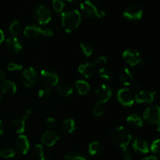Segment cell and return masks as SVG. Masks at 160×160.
Instances as JSON below:
<instances>
[{
  "label": "cell",
  "mask_w": 160,
  "mask_h": 160,
  "mask_svg": "<svg viewBox=\"0 0 160 160\" xmlns=\"http://www.w3.org/2000/svg\"><path fill=\"white\" fill-rule=\"evenodd\" d=\"M120 79L122 84L125 86H130L134 81V75L129 68L126 67L121 70L120 73Z\"/></svg>",
  "instance_id": "d6986e66"
},
{
  "label": "cell",
  "mask_w": 160,
  "mask_h": 160,
  "mask_svg": "<svg viewBox=\"0 0 160 160\" xmlns=\"http://www.w3.org/2000/svg\"><path fill=\"white\" fill-rule=\"evenodd\" d=\"M0 88H1L2 92L6 95H12L17 92L16 84L9 80L4 79L3 81H2L1 84H0Z\"/></svg>",
  "instance_id": "ffe728a7"
},
{
  "label": "cell",
  "mask_w": 160,
  "mask_h": 160,
  "mask_svg": "<svg viewBox=\"0 0 160 160\" xmlns=\"http://www.w3.org/2000/svg\"><path fill=\"white\" fill-rule=\"evenodd\" d=\"M95 95L99 102L106 103L110 99L112 96V90L107 84H102L97 88Z\"/></svg>",
  "instance_id": "8fae6325"
},
{
  "label": "cell",
  "mask_w": 160,
  "mask_h": 160,
  "mask_svg": "<svg viewBox=\"0 0 160 160\" xmlns=\"http://www.w3.org/2000/svg\"><path fill=\"white\" fill-rule=\"evenodd\" d=\"M0 101H1V93H0Z\"/></svg>",
  "instance_id": "f5cc1de1"
},
{
  "label": "cell",
  "mask_w": 160,
  "mask_h": 160,
  "mask_svg": "<svg viewBox=\"0 0 160 160\" xmlns=\"http://www.w3.org/2000/svg\"><path fill=\"white\" fill-rule=\"evenodd\" d=\"M3 133V126H2V122L0 120V135Z\"/></svg>",
  "instance_id": "c3c4849f"
},
{
  "label": "cell",
  "mask_w": 160,
  "mask_h": 160,
  "mask_svg": "<svg viewBox=\"0 0 160 160\" xmlns=\"http://www.w3.org/2000/svg\"><path fill=\"white\" fill-rule=\"evenodd\" d=\"M42 109H43V110L46 111V110H48V109H49V106H48V104H43V105H42Z\"/></svg>",
  "instance_id": "7dc6e473"
},
{
  "label": "cell",
  "mask_w": 160,
  "mask_h": 160,
  "mask_svg": "<svg viewBox=\"0 0 160 160\" xmlns=\"http://www.w3.org/2000/svg\"><path fill=\"white\" fill-rule=\"evenodd\" d=\"M42 35H43L44 37L46 38H52L54 35V33H53L52 31L50 29H43L42 30Z\"/></svg>",
  "instance_id": "60d3db41"
},
{
  "label": "cell",
  "mask_w": 160,
  "mask_h": 160,
  "mask_svg": "<svg viewBox=\"0 0 160 160\" xmlns=\"http://www.w3.org/2000/svg\"><path fill=\"white\" fill-rule=\"evenodd\" d=\"M45 123H46L47 127H48L49 128H53L56 127V121L53 117H48L45 120Z\"/></svg>",
  "instance_id": "ab89813d"
},
{
  "label": "cell",
  "mask_w": 160,
  "mask_h": 160,
  "mask_svg": "<svg viewBox=\"0 0 160 160\" xmlns=\"http://www.w3.org/2000/svg\"><path fill=\"white\" fill-rule=\"evenodd\" d=\"M75 87L78 93L81 95H85L90 91V85L84 80H78L75 82Z\"/></svg>",
  "instance_id": "603a6c76"
},
{
  "label": "cell",
  "mask_w": 160,
  "mask_h": 160,
  "mask_svg": "<svg viewBox=\"0 0 160 160\" xmlns=\"http://www.w3.org/2000/svg\"><path fill=\"white\" fill-rule=\"evenodd\" d=\"M106 62H107V59H106V57H105V56H100L98 59H97L95 61L94 64L95 65L96 68L98 69V70H99L102 67H105Z\"/></svg>",
  "instance_id": "d590c367"
},
{
  "label": "cell",
  "mask_w": 160,
  "mask_h": 160,
  "mask_svg": "<svg viewBox=\"0 0 160 160\" xmlns=\"http://www.w3.org/2000/svg\"><path fill=\"white\" fill-rule=\"evenodd\" d=\"M142 160H158L157 158L156 157V156H148V157H145V158H143Z\"/></svg>",
  "instance_id": "ee69618b"
},
{
  "label": "cell",
  "mask_w": 160,
  "mask_h": 160,
  "mask_svg": "<svg viewBox=\"0 0 160 160\" xmlns=\"http://www.w3.org/2000/svg\"><path fill=\"white\" fill-rule=\"evenodd\" d=\"M34 154L39 158V159L43 158L45 156V152H44V148L42 144H37L34 146Z\"/></svg>",
  "instance_id": "836d02e7"
},
{
  "label": "cell",
  "mask_w": 160,
  "mask_h": 160,
  "mask_svg": "<svg viewBox=\"0 0 160 160\" xmlns=\"http://www.w3.org/2000/svg\"><path fill=\"white\" fill-rule=\"evenodd\" d=\"M65 160H86V159L77 152H70L65 156Z\"/></svg>",
  "instance_id": "f546056e"
},
{
  "label": "cell",
  "mask_w": 160,
  "mask_h": 160,
  "mask_svg": "<svg viewBox=\"0 0 160 160\" xmlns=\"http://www.w3.org/2000/svg\"><path fill=\"white\" fill-rule=\"evenodd\" d=\"M40 74L42 81L46 85L54 87L57 85L59 83V77L56 74V73L53 72L52 70L45 69V70H41Z\"/></svg>",
  "instance_id": "30bf717a"
},
{
  "label": "cell",
  "mask_w": 160,
  "mask_h": 160,
  "mask_svg": "<svg viewBox=\"0 0 160 160\" xmlns=\"http://www.w3.org/2000/svg\"><path fill=\"white\" fill-rule=\"evenodd\" d=\"M132 147L134 151L137 152L142 153V154H147L149 152V146H148V142L143 139H134L132 144Z\"/></svg>",
  "instance_id": "e0dca14e"
},
{
  "label": "cell",
  "mask_w": 160,
  "mask_h": 160,
  "mask_svg": "<svg viewBox=\"0 0 160 160\" xmlns=\"http://www.w3.org/2000/svg\"><path fill=\"white\" fill-rule=\"evenodd\" d=\"M123 58L131 67H134L143 62L138 52L134 48H128L123 52Z\"/></svg>",
  "instance_id": "ba28073f"
},
{
  "label": "cell",
  "mask_w": 160,
  "mask_h": 160,
  "mask_svg": "<svg viewBox=\"0 0 160 160\" xmlns=\"http://www.w3.org/2000/svg\"><path fill=\"white\" fill-rule=\"evenodd\" d=\"M33 17L39 24H47L52 19V11L45 5H39L33 10Z\"/></svg>",
  "instance_id": "3957f363"
},
{
  "label": "cell",
  "mask_w": 160,
  "mask_h": 160,
  "mask_svg": "<svg viewBox=\"0 0 160 160\" xmlns=\"http://www.w3.org/2000/svg\"><path fill=\"white\" fill-rule=\"evenodd\" d=\"M56 90H57L58 94L60 96L63 97V98H67V97L70 96L72 95V93H73V88H72V87L67 84H59L57 86Z\"/></svg>",
  "instance_id": "cb8c5ba5"
},
{
  "label": "cell",
  "mask_w": 160,
  "mask_h": 160,
  "mask_svg": "<svg viewBox=\"0 0 160 160\" xmlns=\"http://www.w3.org/2000/svg\"><path fill=\"white\" fill-rule=\"evenodd\" d=\"M111 142L120 148H127L132 140V135L124 127H118L111 131L109 134Z\"/></svg>",
  "instance_id": "7a4b0ae2"
},
{
  "label": "cell",
  "mask_w": 160,
  "mask_h": 160,
  "mask_svg": "<svg viewBox=\"0 0 160 160\" xmlns=\"http://www.w3.org/2000/svg\"><path fill=\"white\" fill-rule=\"evenodd\" d=\"M117 100L122 106L130 107L134 102V92L128 88L120 89L117 92Z\"/></svg>",
  "instance_id": "5b68a950"
},
{
  "label": "cell",
  "mask_w": 160,
  "mask_h": 160,
  "mask_svg": "<svg viewBox=\"0 0 160 160\" xmlns=\"http://www.w3.org/2000/svg\"><path fill=\"white\" fill-rule=\"evenodd\" d=\"M38 76L33 67H28L23 70L22 73V81L27 88H31L37 83Z\"/></svg>",
  "instance_id": "9c48e42d"
},
{
  "label": "cell",
  "mask_w": 160,
  "mask_h": 160,
  "mask_svg": "<svg viewBox=\"0 0 160 160\" xmlns=\"http://www.w3.org/2000/svg\"><path fill=\"white\" fill-rule=\"evenodd\" d=\"M15 151L11 148H4L0 151V156L4 159H10V158L15 157Z\"/></svg>",
  "instance_id": "4dcf8cb0"
},
{
  "label": "cell",
  "mask_w": 160,
  "mask_h": 160,
  "mask_svg": "<svg viewBox=\"0 0 160 160\" xmlns=\"http://www.w3.org/2000/svg\"><path fill=\"white\" fill-rule=\"evenodd\" d=\"M121 156L124 160H131V155L128 147L121 148Z\"/></svg>",
  "instance_id": "f35d334b"
},
{
  "label": "cell",
  "mask_w": 160,
  "mask_h": 160,
  "mask_svg": "<svg viewBox=\"0 0 160 160\" xmlns=\"http://www.w3.org/2000/svg\"><path fill=\"white\" fill-rule=\"evenodd\" d=\"M156 92H148V91H140L134 95V101L139 104L142 103H152L154 100Z\"/></svg>",
  "instance_id": "5bb4252c"
},
{
  "label": "cell",
  "mask_w": 160,
  "mask_h": 160,
  "mask_svg": "<svg viewBox=\"0 0 160 160\" xmlns=\"http://www.w3.org/2000/svg\"><path fill=\"white\" fill-rule=\"evenodd\" d=\"M12 130L17 134H21L25 131V120L23 118H16L14 119L11 123Z\"/></svg>",
  "instance_id": "7402d4cb"
},
{
  "label": "cell",
  "mask_w": 160,
  "mask_h": 160,
  "mask_svg": "<svg viewBox=\"0 0 160 160\" xmlns=\"http://www.w3.org/2000/svg\"><path fill=\"white\" fill-rule=\"evenodd\" d=\"M39 160H52L50 157H46V156H44L43 158L40 159Z\"/></svg>",
  "instance_id": "681fc988"
},
{
  "label": "cell",
  "mask_w": 160,
  "mask_h": 160,
  "mask_svg": "<svg viewBox=\"0 0 160 160\" xmlns=\"http://www.w3.org/2000/svg\"><path fill=\"white\" fill-rule=\"evenodd\" d=\"M157 131H159V132H160V123L159 124H157Z\"/></svg>",
  "instance_id": "f907efd6"
},
{
  "label": "cell",
  "mask_w": 160,
  "mask_h": 160,
  "mask_svg": "<svg viewBox=\"0 0 160 160\" xmlns=\"http://www.w3.org/2000/svg\"><path fill=\"white\" fill-rule=\"evenodd\" d=\"M138 89H139V86H138V84H134V85H133V88H132V89H131V91H132L133 92H138Z\"/></svg>",
  "instance_id": "bcb514c9"
},
{
  "label": "cell",
  "mask_w": 160,
  "mask_h": 160,
  "mask_svg": "<svg viewBox=\"0 0 160 160\" xmlns=\"http://www.w3.org/2000/svg\"><path fill=\"white\" fill-rule=\"evenodd\" d=\"M52 91L51 89L48 88H44L40 89L38 92V95L39 98H48L51 95Z\"/></svg>",
  "instance_id": "e575fe53"
},
{
  "label": "cell",
  "mask_w": 160,
  "mask_h": 160,
  "mask_svg": "<svg viewBox=\"0 0 160 160\" xmlns=\"http://www.w3.org/2000/svg\"><path fill=\"white\" fill-rule=\"evenodd\" d=\"M105 112V106L104 103H102L98 102L97 103H95V106H94L93 109H92V112H93L94 115L95 117H101Z\"/></svg>",
  "instance_id": "f1b7e54d"
},
{
  "label": "cell",
  "mask_w": 160,
  "mask_h": 160,
  "mask_svg": "<svg viewBox=\"0 0 160 160\" xmlns=\"http://www.w3.org/2000/svg\"><path fill=\"white\" fill-rule=\"evenodd\" d=\"M127 123L134 128H142L143 126V120H142V117L135 113L128 116L127 118Z\"/></svg>",
  "instance_id": "44dd1931"
},
{
  "label": "cell",
  "mask_w": 160,
  "mask_h": 160,
  "mask_svg": "<svg viewBox=\"0 0 160 160\" xmlns=\"http://www.w3.org/2000/svg\"><path fill=\"white\" fill-rule=\"evenodd\" d=\"M143 118L151 123L159 124L160 123V107L159 106H150L145 109Z\"/></svg>",
  "instance_id": "52a82bcc"
},
{
  "label": "cell",
  "mask_w": 160,
  "mask_h": 160,
  "mask_svg": "<svg viewBox=\"0 0 160 160\" xmlns=\"http://www.w3.org/2000/svg\"><path fill=\"white\" fill-rule=\"evenodd\" d=\"M81 10L88 18H102L106 16V12L99 10L97 6L90 0H85L80 5Z\"/></svg>",
  "instance_id": "277c9868"
},
{
  "label": "cell",
  "mask_w": 160,
  "mask_h": 160,
  "mask_svg": "<svg viewBox=\"0 0 160 160\" xmlns=\"http://www.w3.org/2000/svg\"><path fill=\"white\" fill-rule=\"evenodd\" d=\"M22 69H23V66L16 63V62H9L7 66V70L11 72L20 71V70H22Z\"/></svg>",
  "instance_id": "8d00e7d4"
},
{
  "label": "cell",
  "mask_w": 160,
  "mask_h": 160,
  "mask_svg": "<svg viewBox=\"0 0 160 160\" xmlns=\"http://www.w3.org/2000/svg\"><path fill=\"white\" fill-rule=\"evenodd\" d=\"M5 76H6V74H5V72L3 71V70H0V81H3V80L5 79Z\"/></svg>",
  "instance_id": "f6af8a7d"
},
{
  "label": "cell",
  "mask_w": 160,
  "mask_h": 160,
  "mask_svg": "<svg viewBox=\"0 0 160 160\" xmlns=\"http://www.w3.org/2000/svg\"><path fill=\"white\" fill-rule=\"evenodd\" d=\"M59 141V134L54 131H46L43 133L41 138V142L43 145L46 147H52Z\"/></svg>",
  "instance_id": "4fadbf2b"
},
{
  "label": "cell",
  "mask_w": 160,
  "mask_h": 160,
  "mask_svg": "<svg viewBox=\"0 0 160 160\" xmlns=\"http://www.w3.org/2000/svg\"><path fill=\"white\" fill-rule=\"evenodd\" d=\"M6 50L10 54H18L23 49V45L17 38H9L6 41Z\"/></svg>",
  "instance_id": "7c38bea8"
},
{
  "label": "cell",
  "mask_w": 160,
  "mask_h": 160,
  "mask_svg": "<svg viewBox=\"0 0 160 160\" xmlns=\"http://www.w3.org/2000/svg\"><path fill=\"white\" fill-rule=\"evenodd\" d=\"M52 5L53 9L57 12H62L64 6H65L63 0H52Z\"/></svg>",
  "instance_id": "d6a6232c"
},
{
  "label": "cell",
  "mask_w": 160,
  "mask_h": 160,
  "mask_svg": "<svg viewBox=\"0 0 160 160\" xmlns=\"http://www.w3.org/2000/svg\"><path fill=\"white\" fill-rule=\"evenodd\" d=\"M75 126H76V125H75V121L71 118L66 119L62 124V130H63L66 133H68V134H70V133L74 131Z\"/></svg>",
  "instance_id": "484cf974"
},
{
  "label": "cell",
  "mask_w": 160,
  "mask_h": 160,
  "mask_svg": "<svg viewBox=\"0 0 160 160\" xmlns=\"http://www.w3.org/2000/svg\"><path fill=\"white\" fill-rule=\"evenodd\" d=\"M15 148L21 154H27L30 150V143L25 135H20L15 142Z\"/></svg>",
  "instance_id": "9a60e30c"
},
{
  "label": "cell",
  "mask_w": 160,
  "mask_h": 160,
  "mask_svg": "<svg viewBox=\"0 0 160 160\" xmlns=\"http://www.w3.org/2000/svg\"><path fill=\"white\" fill-rule=\"evenodd\" d=\"M61 20L63 29L67 33L74 31L81 21V15L77 9H68L61 14Z\"/></svg>",
  "instance_id": "6da1fadb"
},
{
  "label": "cell",
  "mask_w": 160,
  "mask_h": 160,
  "mask_svg": "<svg viewBox=\"0 0 160 160\" xmlns=\"http://www.w3.org/2000/svg\"><path fill=\"white\" fill-rule=\"evenodd\" d=\"M150 149L156 154H160V138L156 139L152 142Z\"/></svg>",
  "instance_id": "74e56055"
},
{
  "label": "cell",
  "mask_w": 160,
  "mask_h": 160,
  "mask_svg": "<svg viewBox=\"0 0 160 160\" xmlns=\"http://www.w3.org/2000/svg\"><path fill=\"white\" fill-rule=\"evenodd\" d=\"M96 67L94 63L87 62V63L81 64L78 67V71L83 74L86 78H91L96 72Z\"/></svg>",
  "instance_id": "2e32d148"
},
{
  "label": "cell",
  "mask_w": 160,
  "mask_h": 160,
  "mask_svg": "<svg viewBox=\"0 0 160 160\" xmlns=\"http://www.w3.org/2000/svg\"><path fill=\"white\" fill-rule=\"evenodd\" d=\"M143 15L142 7L138 4H131L125 9L123 16L125 19L131 21L138 20Z\"/></svg>",
  "instance_id": "8992f818"
},
{
  "label": "cell",
  "mask_w": 160,
  "mask_h": 160,
  "mask_svg": "<svg viewBox=\"0 0 160 160\" xmlns=\"http://www.w3.org/2000/svg\"><path fill=\"white\" fill-rule=\"evenodd\" d=\"M31 109H26V110L24 111V112H23V116H22V118L23 119V120H27V119H28L30 117V116H31Z\"/></svg>",
  "instance_id": "b9f144b4"
},
{
  "label": "cell",
  "mask_w": 160,
  "mask_h": 160,
  "mask_svg": "<svg viewBox=\"0 0 160 160\" xmlns=\"http://www.w3.org/2000/svg\"><path fill=\"white\" fill-rule=\"evenodd\" d=\"M98 75L102 79L105 80L106 81H110L112 79V74L108 69L106 67H102L99 70H98Z\"/></svg>",
  "instance_id": "83f0119b"
},
{
  "label": "cell",
  "mask_w": 160,
  "mask_h": 160,
  "mask_svg": "<svg viewBox=\"0 0 160 160\" xmlns=\"http://www.w3.org/2000/svg\"><path fill=\"white\" fill-rule=\"evenodd\" d=\"M68 2H76L78 1V0H67Z\"/></svg>",
  "instance_id": "816d5d0a"
},
{
  "label": "cell",
  "mask_w": 160,
  "mask_h": 160,
  "mask_svg": "<svg viewBox=\"0 0 160 160\" xmlns=\"http://www.w3.org/2000/svg\"><path fill=\"white\" fill-rule=\"evenodd\" d=\"M80 48H81L83 54H84L85 56H90L93 53V48H92L89 44L81 43V45H80Z\"/></svg>",
  "instance_id": "1f68e13d"
},
{
  "label": "cell",
  "mask_w": 160,
  "mask_h": 160,
  "mask_svg": "<svg viewBox=\"0 0 160 160\" xmlns=\"http://www.w3.org/2000/svg\"><path fill=\"white\" fill-rule=\"evenodd\" d=\"M102 150V146L98 141L91 142L88 146V153L91 156H95V155L99 154Z\"/></svg>",
  "instance_id": "d4e9b609"
},
{
  "label": "cell",
  "mask_w": 160,
  "mask_h": 160,
  "mask_svg": "<svg viewBox=\"0 0 160 160\" xmlns=\"http://www.w3.org/2000/svg\"><path fill=\"white\" fill-rule=\"evenodd\" d=\"M5 40V35H4V32L2 31V30L0 29V45L4 42Z\"/></svg>",
  "instance_id": "7bdbcfd3"
},
{
  "label": "cell",
  "mask_w": 160,
  "mask_h": 160,
  "mask_svg": "<svg viewBox=\"0 0 160 160\" xmlns=\"http://www.w3.org/2000/svg\"><path fill=\"white\" fill-rule=\"evenodd\" d=\"M9 33L12 34L13 37L18 35L19 33L21 31V25H20V22L18 20H13L12 23H10L9 28Z\"/></svg>",
  "instance_id": "4316f807"
},
{
  "label": "cell",
  "mask_w": 160,
  "mask_h": 160,
  "mask_svg": "<svg viewBox=\"0 0 160 160\" xmlns=\"http://www.w3.org/2000/svg\"><path fill=\"white\" fill-rule=\"evenodd\" d=\"M42 30H43L42 28H39L38 26H36V25H28L24 28L23 34L26 37L30 38H35L39 35H42Z\"/></svg>",
  "instance_id": "ac0fdd59"
}]
</instances>
